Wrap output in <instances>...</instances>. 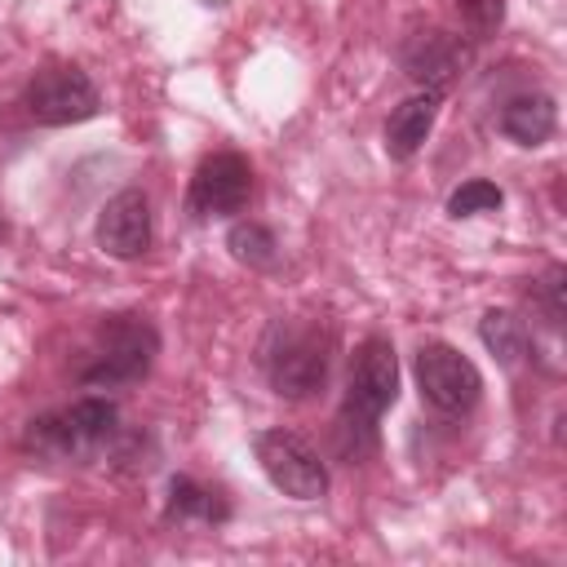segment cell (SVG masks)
Masks as SVG:
<instances>
[{
  "label": "cell",
  "instance_id": "obj_18",
  "mask_svg": "<svg viewBox=\"0 0 567 567\" xmlns=\"http://www.w3.org/2000/svg\"><path fill=\"white\" fill-rule=\"evenodd\" d=\"M536 306L545 310V319L558 328L563 323V315H567V270L563 266H549L545 275H540V284H536Z\"/></svg>",
  "mask_w": 567,
  "mask_h": 567
},
{
  "label": "cell",
  "instance_id": "obj_11",
  "mask_svg": "<svg viewBox=\"0 0 567 567\" xmlns=\"http://www.w3.org/2000/svg\"><path fill=\"white\" fill-rule=\"evenodd\" d=\"M439 102H443V93L421 89V93L403 97V102L390 111V120H385V151H390L394 159H412V155L425 146V137H430V128H434V120H439Z\"/></svg>",
  "mask_w": 567,
  "mask_h": 567
},
{
  "label": "cell",
  "instance_id": "obj_17",
  "mask_svg": "<svg viewBox=\"0 0 567 567\" xmlns=\"http://www.w3.org/2000/svg\"><path fill=\"white\" fill-rule=\"evenodd\" d=\"M452 4H456L461 22H465V31H470L474 40L496 35L501 22H505V0H452Z\"/></svg>",
  "mask_w": 567,
  "mask_h": 567
},
{
  "label": "cell",
  "instance_id": "obj_8",
  "mask_svg": "<svg viewBox=\"0 0 567 567\" xmlns=\"http://www.w3.org/2000/svg\"><path fill=\"white\" fill-rule=\"evenodd\" d=\"M252 195V168L244 155L235 151H217L208 155L195 177H190V195H186V208L195 217H230L248 204Z\"/></svg>",
  "mask_w": 567,
  "mask_h": 567
},
{
  "label": "cell",
  "instance_id": "obj_6",
  "mask_svg": "<svg viewBox=\"0 0 567 567\" xmlns=\"http://www.w3.org/2000/svg\"><path fill=\"white\" fill-rule=\"evenodd\" d=\"M416 390L434 412L465 416L483 394V377L456 346L430 341L416 350Z\"/></svg>",
  "mask_w": 567,
  "mask_h": 567
},
{
  "label": "cell",
  "instance_id": "obj_12",
  "mask_svg": "<svg viewBox=\"0 0 567 567\" xmlns=\"http://www.w3.org/2000/svg\"><path fill=\"white\" fill-rule=\"evenodd\" d=\"M558 128V106L549 93H518L501 106V133L518 146H540Z\"/></svg>",
  "mask_w": 567,
  "mask_h": 567
},
{
  "label": "cell",
  "instance_id": "obj_14",
  "mask_svg": "<svg viewBox=\"0 0 567 567\" xmlns=\"http://www.w3.org/2000/svg\"><path fill=\"white\" fill-rule=\"evenodd\" d=\"M478 337L496 354V363H505V368H514L532 350V332L514 310H487L483 323H478Z\"/></svg>",
  "mask_w": 567,
  "mask_h": 567
},
{
  "label": "cell",
  "instance_id": "obj_13",
  "mask_svg": "<svg viewBox=\"0 0 567 567\" xmlns=\"http://www.w3.org/2000/svg\"><path fill=\"white\" fill-rule=\"evenodd\" d=\"M226 514H230V505H226L221 492H213V487H204L186 474H177L168 483V501H164L168 523H221Z\"/></svg>",
  "mask_w": 567,
  "mask_h": 567
},
{
  "label": "cell",
  "instance_id": "obj_7",
  "mask_svg": "<svg viewBox=\"0 0 567 567\" xmlns=\"http://www.w3.org/2000/svg\"><path fill=\"white\" fill-rule=\"evenodd\" d=\"M252 452H257L266 478L284 496H292V501H319L328 492V470H323L319 452L301 434H292V430H261L252 439Z\"/></svg>",
  "mask_w": 567,
  "mask_h": 567
},
{
  "label": "cell",
  "instance_id": "obj_1",
  "mask_svg": "<svg viewBox=\"0 0 567 567\" xmlns=\"http://www.w3.org/2000/svg\"><path fill=\"white\" fill-rule=\"evenodd\" d=\"M399 394V359H394V346L385 337H368L359 350H354V363H350V381H346V399H341V416H337V434H341V447L354 439V456L363 447H372L377 439V421L381 412L394 403Z\"/></svg>",
  "mask_w": 567,
  "mask_h": 567
},
{
  "label": "cell",
  "instance_id": "obj_4",
  "mask_svg": "<svg viewBox=\"0 0 567 567\" xmlns=\"http://www.w3.org/2000/svg\"><path fill=\"white\" fill-rule=\"evenodd\" d=\"M155 354H159V332L142 315H111L97 328V359L80 372V381L93 390L133 385L151 372Z\"/></svg>",
  "mask_w": 567,
  "mask_h": 567
},
{
  "label": "cell",
  "instance_id": "obj_5",
  "mask_svg": "<svg viewBox=\"0 0 567 567\" xmlns=\"http://www.w3.org/2000/svg\"><path fill=\"white\" fill-rule=\"evenodd\" d=\"M22 106L35 124H80V120H93L102 97H97V84L71 66V62H53V66H40L31 80H27V93H22Z\"/></svg>",
  "mask_w": 567,
  "mask_h": 567
},
{
  "label": "cell",
  "instance_id": "obj_9",
  "mask_svg": "<svg viewBox=\"0 0 567 567\" xmlns=\"http://www.w3.org/2000/svg\"><path fill=\"white\" fill-rule=\"evenodd\" d=\"M97 248L120 261H133L151 248V204L142 190L128 186L106 199V208L97 217Z\"/></svg>",
  "mask_w": 567,
  "mask_h": 567
},
{
  "label": "cell",
  "instance_id": "obj_2",
  "mask_svg": "<svg viewBox=\"0 0 567 567\" xmlns=\"http://www.w3.org/2000/svg\"><path fill=\"white\" fill-rule=\"evenodd\" d=\"M120 434V412L111 399H75L62 412L35 416L22 434V447L44 461H93L102 447H111Z\"/></svg>",
  "mask_w": 567,
  "mask_h": 567
},
{
  "label": "cell",
  "instance_id": "obj_3",
  "mask_svg": "<svg viewBox=\"0 0 567 567\" xmlns=\"http://www.w3.org/2000/svg\"><path fill=\"white\" fill-rule=\"evenodd\" d=\"M261 363H266L275 394L310 399L328 381L332 332H323L319 323H275L266 346H261Z\"/></svg>",
  "mask_w": 567,
  "mask_h": 567
},
{
  "label": "cell",
  "instance_id": "obj_16",
  "mask_svg": "<svg viewBox=\"0 0 567 567\" xmlns=\"http://www.w3.org/2000/svg\"><path fill=\"white\" fill-rule=\"evenodd\" d=\"M501 186L496 182H483V177H470V182H461L452 195H447V213L452 217H478V213H492V208H501Z\"/></svg>",
  "mask_w": 567,
  "mask_h": 567
},
{
  "label": "cell",
  "instance_id": "obj_15",
  "mask_svg": "<svg viewBox=\"0 0 567 567\" xmlns=\"http://www.w3.org/2000/svg\"><path fill=\"white\" fill-rule=\"evenodd\" d=\"M226 248H230L235 261H244V266H270V261L279 257L275 235H270L266 226H257V221H235L230 235H226Z\"/></svg>",
  "mask_w": 567,
  "mask_h": 567
},
{
  "label": "cell",
  "instance_id": "obj_10",
  "mask_svg": "<svg viewBox=\"0 0 567 567\" xmlns=\"http://www.w3.org/2000/svg\"><path fill=\"white\" fill-rule=\"evenodd\" d=\"M403 71L421 84V89H434V93H443L456 75H461V66H465V44L456 40V35H447V31H416L408 44H403Z\"/></svg>",
  "mask_w": 567,
  "mask_h": 567
}]
</instances>
